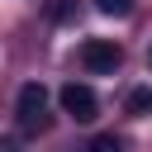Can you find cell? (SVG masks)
I'll use <instances>...</instances> for the list:
<instances>
[{"instance_id":"6da1fadb","label":"cell","mask_w":152,"mask_h":152,"mask_svg":"<svg viewBox=\"0 0 152 152\" xmlns=\"http://www.w3.org/2000/svg\"><path fill=\"white\" fill-rule=\"evenodd\" d=\"M52 100H48V86H38V81H28V86H19V95H14V119H19V128L24 133H43L48 124H52V109H48Z\"/></svg>"},{"instance_id":"7a4b0ae2","label":"cell","mask_w":152,"mask_h":152,"mask_svg":"<svg viewBox=\"0 0 152 152\" xmlns=\"http://www.w3.org/2000/svg\"><path fill=\"white\" fill-rule=\"evenodd\" d=\"M119 62H124V48L114 38H86L81 43V66L90 76H109V71H119Z\"/></svg>"},{"instance_id":"3957f363","label":"cell","mask_w":152,"mask_h":152,"mask_svg":"<svg viewBox=\"0 0 152 152\" xmlns=\"http://www.w3.org/2000/svg\"><path fill=\"white\" fill-rule=\"evenodd\" d=\"M57 100H62V109H66L76 124H90V119L100 114V100H95V90H90V86H81V81H66Z\"/></svg>"},{"instance_id":"277c9868","label":"cell","mask_w":152,"mask_h":152,"mask_svg":"<svg viewBox=\"0 0 152 152\" xmlns=\"http://www.w3.org/2000/svg\"><path fill=\"white\" fill-rule=\"evenodd\" d=\"M128 114H152V86H138L128 95Z\"/></svg>"},{"instance_id":"5b68a950","label":"cell","mask_w":152,"mask_h":152,"mask_svg":"<svg viewBox=\"0 0 152 152\" xmlns=\"http://www.w3.org/2000/svg\"><path fill=\"white\" fill-rule=\"evenodd\" d=\"M95 10H100V14H114V19H124V14H133V0H95Z\"/></svg>"},{"instance_id":"8992f818","label":"cell","mask_w":152,"mask_h":152,"mask_svg":"<svg viewBox=\"0 0 152 152\" xmlns=\"http://www.w3.org/2000/svg\"><path fill=\"white\" fill-rule=\"evenodd\" d=\"M90 152H124V142H119L114 133H104V138H95V142H90Z\"/></svg>"},{"instance_id":"52a82bcc","label":"cell","mask_w":152,"mask_h":152,"mask_svg":"<svg viewBox=\"0 0 152 152\" xmlns=\"http://www.w3.org/2000/svg\"><path fill=\"white\" fill-rule=\"evenodd\" d=\"M71 14H76V0H62V5L52 10V19H71Z\"/></svg>"},{"instance_id":"ba28073f","label":"cell","mask_w":152,"mask_h":152,"mask_svg":"<svg viewBox=\"0 0 152 152\" xmlns=\"http://www.w3.org/2000/svg\"><path fill=\"white\" fill-rule=\"evenodd\" d=\"M0 152H24V142L19 138H0Z\"/></svg>"},{"instance_id":"9c48e42d","label":"cell","mask_w":152,"mask_h":152,"mask_svg":"<svg viewBox=\"0 0 152 152\" xmlns=\"http://www.w3.org/2000/svg\"><path fill=\"white\" fill-rule=\"evenodd\" d=\"M147 62H152V52H147Z\"/></svg>"}]
</instances>
